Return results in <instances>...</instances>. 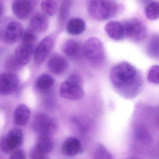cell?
<instances>
[{
	"label": "cell",
	"mask_w": 159,
	"mask_h": 159,
	"mask_svg": "<svg viewBox=\"0 0 159 159\" xmlns=\"http://www.w3.org/2000/svg\"><path fill=\"white\" fill-rule=\"evenodd\" d=\"M110 79L117 91L127 99L137 96L143 87L141 73L127 62L119 63L112 67Z\"/></svg>",
	"instance_id": "6da1fadb"
},
{
	"label": "cell",
	"mask_w": 159,
	"mask_h": 159,
	"mask_svg": "<svg viewBox=\"0 0 159 159\" xmlns=\"http://www.w3.org/2000/svg\"><path fill=\"white\" fill-rule=\"evenodd\" d=\"M118 6L112 0H92L88 5V11L94 19L105 20L116 16Z\"/></svg>",
	"instance_id": "7a4b0ae2"
},
{
	"label": "cell",
	"mask_w": 159,
	"mask_h": 159,
	"mask_svg": "<svg viewBox=\"0 0 159 159\" xmlns=\"http://www.w3.org/2000/svg\"><path fill=\"white\" fill-rule=\"evenodd\" d=\"M124 35L127 38L140 42L145 38L147 30L143 22L139 19L133 18L126 21L122 24Z\"/></svg>",
	"instance_id": "3957f363"
},
{
	"label": "cell",
	"mask_w": 159,
	"mask_h": 159,
	"mask_svg": "<svg viewBox=\"0 0 159 159\" xmlns=\"http://www.w3.org/2000/svg\"><path fill=\"white\" fill-rule=\"evenodd\" d=\"M23 142V133L20 129H12L7 135L2 137L0 149L6 154H10L19 147Z\"/></svg>",
	"instance_id": "277c9868"
},
{
	"label": "cell",
	"mask_w": 159,
	"mask_h": 159,
	"mask_svg": "<svg viewBox=\"0 0 159 159\" xmlns=\"http://www.w3.org/2000/svg\"><path fill=\"white\" fill-rule=\"evenodd\" d=\"M83 53L85 58L93 62H99L104 58L102 44L96 37H91L86 41L83 48Z\"/></svg>",
	"instance_id": "5b68a950"
},
{
	"label": "cell",
	"mask_w": 159,
	"mask_h": 159,
	"mask_svg": "<svg viewBox=\"0 0 159 159\" xmlns=\"http://www.w3.org/2000/svg\"><path fill=\"white\" fill-rule=\"evenodd\" d=\"M55 120L43 113H39L34 117V129L39 135H49L57 128Z\"/></svg>",
	"instance_id": "8992f818"
},
{
	"label": "cell",
	"mask_w": 159,
	"mask_h": 159,
	"mask_svg": "<svg viewBox=\"0 0 159 159\" xmlns=\"http://www.w3.org/2000/svg\"><path fill=\"white\" fill-rule=\"evenodd\" d=\"M37 4V0H15L12 4L14 15L18 18L25 20L29 17Z\"/></svg>",
	"instance_id": "52a82bcc"
},
{
	"label": "cell",
	"mask_w": 159,
	"mask_h": 159,
	"mask_svg": "<svg viewBox=\"0 0 159 159\" xmlns=\"http://www.w3.org/2000/svg\"><path fill=\"white\" fill-rule=\"evenodd\" d=\"M59 94L64 99L76 101L80 100L84 97V91L81 86L66 80L61 85Z\"/></svg>",
	"instance_id": "ba28073f"
},
{
	"label": "cell",
	"mask_w": 159,
	"mask_h": 159,
	"mask_svg": "<svg viewBox=\"0 0 159 159\" xmlns=\"http://www.w3.org/2000/svg\"><path fill=\"white\" fill-rule=\"evenodd\" d=\"M19 84L17 76L12 72L0 74V94L8 95L16 91Z\"/></svg>",
	"instance_id": "9c48e42d"
},
{
	"label": "cell",
	"mask_w": 159,
	"mask_h": 159,
	"mask_svg": "<svg viewBox=\"0 0 159 159\" xmlns=\"http://www.w3.org/2000/svg\"><path fill=\"white\" fill-rule=\"evenodd\" d=\"M24 30L23 26L17 21H11L6 26L4 31V38L7 43H15L22 37Z\"/></svg>",
	"instance_id": "30bf717a"
},
{
	"label": "cell",
	"mask_w": 159,
	"mask_h": 159,
	"mask_svg": "<svg viewBox=\"0 0 159 159\" xmlns=\"http://www.w3.org/2000/svg\"><path fill=\"white\" fill-rule=\"evenodd\" d=\"M53 40L47 36L44 38L37 46L34 56V62L41 64L44 61L51 51L53 46Z\"/></svg>",
	"instance_id": "8fae6325"
},
{
	"label": "cell",
	"mask_w": 159,
	"mask_h": 159,
	"mask_svg": "<svg viewBox=\"0 0 159 159\" xmlns=\"http://www.w3.org/2000/svg\"><path fill=\"white\" fill-rule=\"evenodd\" d=\"M48 66L51 72L57 75L64 72L68 69L69 64L64 57L56 54L49 58Z\"/></svg>",
	"instance_id": "7c38bea8"
},
{
	"label": "cell",
	"mask_w": 159,
	"mask_h": 159,
	"mask_svg": "<svg viewBox=\"0 0 159 159\" xmlns=\"http://www.w3.org/2000/svg\"><path fill=\"white\" fill-rule=\"evenodd\" d=\"M33 51V45L21 43V44L16 49L15 58L19 64L22 65H26L30 60Z\"/></svg>",
	"instance_id": "4fadbf2b"
},
{
	"label": "cell",
	"mask_w": 159,
	"mask_h": 159,
	"mask_svg": "<svg viewBox=\"0 0 159 159\" xmlns=\"http://www.w3.org/2000/svg\"><path fill=\"white\" fill-rule=\"evenodd\" d=\"M81 149V143L77 138L69 137L63 143L61 148L62 154L68 157H73L79 154Z\"/></svg>",
	"instance_id": "5bb4252c"
},
{
	"label": "cell",
	"mask_w": 159,
	"mask_h": 159,
	"mask_svg": "<svg viewBox=\"0 0 159 159\" xmlns=\"http://www.w3.org/2000/svg\"><path fill=\"white\" fill-rule=\"evenodd\" d=\"M105 30L109 37L113 40L118 41L124 37L123 25L118 21H109L105 26Z\"/></svg>",
	"instance_id": "9a60e30c"
},
{
	"label": "cell",
	"mask_w": 159,
	"mask_h": 159,
	"mask_svg": "<svg viewBox=\"0 0 159 159\" xmlns=\"http://www.w3.org/2000/svg\"><path fill=\"white\" fill-rule=\"evenodd\" d=\"M30 110L27 105H20L16 108L14 113L15 123L18 126L26 125L30 119Z\"/></svg>",
	"instance_id": "2e32d148"
},
{
	"label": "cell",
	"mask_w": 159,
	"mask_h": 159,
	"mask_svg": "<svg viewBox=\"0 0 159 159\" xmlns=\"http://www.w3.org/2000/svg\"><path fill=\"white\" fill-rule=\"evenodd\" d=\"M30 25L34 30L38 32H43L47 30L48 20L44 15L41 14H36L31 19Z\"/></svg>",
	"instance_id": "e0dca14e"
},
{
	"label": "cell",
	"mask_w": 159,
	"mask_h": 159,
	"mask_svg": "<svg viewBox=\"0 0 159 159\" xmlns=\"http://www.w3.org/2000/svg\"><path fill=\"white\" fill-rule=\"evenodd\" d=\"M34 147L39 152L47 155L53 150V143L49 135H39Z\"/></svg>",
	"instance_id": "ac0fdd59"
},
{
	"label": "cell",
	"mask_w": 159,
	"mask_h": 159,
	"mask_svg": "<svg viewBox=\"0 0 159 159\" xmlns=\"http://www.w3.org/2000/svg\"><path fill=\"white\" fill-rule=\"evenodd\" d=\"M86 25L84 21L79 18H74L67 23V30L70 34L77 35L81 34L85 30Z\"/></svg>",
	"instance_id": "d6986e66"
},
{
	"label": "cell",
	"mask_w": 159,
	"mask_h": 159,
	"mask_svg": "<svg viewBox=\"0 0 159 159\" xmlns=\"http://www.w3.org/2000/svg\"><path fill=\"white\" fill-rule=\"evenodd\" d=\"M55 84V80L51 76L47 74L40 75L36 80L35 86L41 91H46L52 88Z\"/></svg>",
	"instance_id": "ffe728a7"
},
{
	"label": "cell",
	"mask_w": 159,
	"mask_h": 159,
	"mask_svg": "<svg viewBox=\"0 0 159 159\" xmlns=\"http://www.w3.org/2000/svg\"><path fill=\"white\" fill-rule=\"evenodd\" d=\"M80 50V44L77 40L69 39L64 46V51L68 57L74 58L79 55Z\"/></svg>",
	"instance_id": "44dd1931"
},
{
	"label": "cell",
	"mask_w": 159,
	"mask_h": 159,
	"mask_svg": "<svg viewBox=\"0 0 159 159\" xmlns=\"http://www.w3.org/2000/svg\"><path fill=\"white\" fill-rule=\"evenodd\" d=\"M147 53L151 58L159 59V35H155L148 43Z\"/></svg>",
	"instance_id": "7402d4cb"
},
{
	"label": "cell",
	"mask_w": 159,
	"mask_h": 159,
	"mask_svg": "<svg viewBox=\"0 0 159 159\" xmlns=\"http://www.w3.org/2000/svg\"><path fill=\"white\" fill-rule=\"evenodd\" d=\"M145 15L150 20H155L159 18V2H151L148 3L145 8Z\"/></svg>",
	"instance_id": "603a6c76"
},
{
	"label": "cell",
	"mask_w": 159,
	"mask_h": 159,
	"mask_svg": "<svg viewBox=\"0 0 159 159\" xmlns=\"http://www.w3.org/2000/svg\"><path fill=\"white\" fill-rule=\"evenodd\" d=\"M41 6L45 14L51 16H54L57 11V4L54 0H43Z\"/></svg>",
	"instance_id": "cb8c5ba5"
},
{
	"label": "cell",
	"mask_w": 159,
	"mask_h": 159,
	"mask_svg": "<svg viewBox=\"0 0 159 159\" xmlns=\"http://www.w3.org/2000/svg\"><path fill=\"white\" fill-rule=\"evenodd\" d=\"M148 81L152 84H159V65L151 66L147 74Z\"/></svg>",
	"instance_id": "d4e9b609"
},
{
	"label": "cell",
	"mask_w": 159,
	"mask_h": 159,
	"mask_svg": "<svg viewBox=\"0 0 159 159\" xmlns=\"http://www.w3.org/2000/svg\"><path fill=\"white\" fill-rule=\"evenodd\" d=\"M21 38L23 44L33 45L36 41V36L34 30L29 29L24 31Z\"/></svg>",
	"instance_id": "484cf974"
},
{
	"label": "cell",
	"mask_w": 159,
	"mask_h": 159,
	"mask_svg": "<svg viewBox=\"0 0 159 159\" xmlns=\"http://www.w3.org/2000/svg\"><path fill=\"white\" fill-rule=\"evenodd\" d=\"M137 138L141 143H148L151 141V136L148 130L144 127H141L137 129L136 133Z\"/></svg>",
	"instance_id": "4316f807"
},
{
	"label": "cell",
	"mask_w": 159,
	"mask_h": 159,
	"mask_svg": "<svg viewBox=\"0 0 159 159\" xmlns=\"http://www.w3.org/2000/svg\"><path fill=\"white\" fill-rule=\"evenodd\" d=\"M95 158L109 159L113 158V157L104 146L100 145L95 150Z\"/></svg>",
	"instance_id": "83f0119b"
},
{
	"label": "cell",
	"mask_w": 159,
	"mask_h": 159,
	"mask_svg": "<svg viewBox=\"0 0 159 159\" xmlns=\"http://www.w3.org/2000/svg\"><path fill=\"white\" fill-rule=\"evenodd\" d=\"M29 157H30V158L34 159H45L48 158L47 155L39 152L34 147L30 151Z\"/></svg>",
	"instance_id": "f1b7e54d"
},
{
	"label": "cell",
	"mask_w": 159,
	"mask_h": 159,
	"mask_svg": "<svg viewBox=\"0 0 159 159\" xmlns=\"http://www.w3.org/2000/svg\"><path fill=\"white\" fill-rule=\"evenodd\" d=\"M67 81L73 84L80 85L81 86L82 84V79L80 76L79 75L76 73H73L67 77Z\"/></svg>",
	"instance_id": "f546056e"
},
{
	"label": "cell",
	"mask_w": 159,
	"mask_h": 159,
	"mask_svg": "<svg viewBox=\"0 0 159 159\" xmlns=\"http://www.w3.org/2000/svg\"><path fill=\"white\" fill-rule=\"evenodd\" d=\"M9 158L11 159H24L26 158V154L22 150L14 151L10 155Z\"/></svg>",
	"instance_id": "4dcf8cb0"
},
{
	"label": "cell",
	"mask_w": 159,
	"mask_h": 159,
	"mask_svg": "<svg viewBox=\"0 0 159 159\" xmlns=\"http://www.w3.org/2000/svg\"><path fill=\"white\" fill-rule=\"evenodd\" d=\"M4 10V4L2 1L0 0V16L2 15Z\"/></svg>",
	"instance_id": "1f68e13d"
},
{
	"label": "cell",
	"mask_w": 159,
	"mask_h": 159,
	"mask_svg": "<svg viewBox=\"0 0 159 159\" xmlns=\"http://www.w3.org/2000/svg\"><path fill=\"white\" fill-rule=\"evenodd\" d=\"M150 0H141L142 2H148L150 1Z\"/></svg>",
	"instance_id": "d6a6232c"
}]
</instances>
